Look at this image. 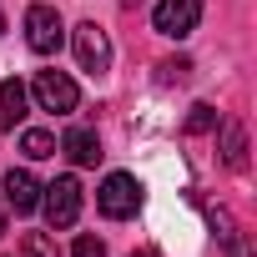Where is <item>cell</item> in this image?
Returning a JSON list of instances; mask_svg holds the SVG:
<instances>
[{
  "mask_svg": "<svg viewBox=\"0 0 257 257\" xmlns=\"http://www.w3.org/2000/svg\"><path fill=\"white\" fill-rule=\"evenodd\" d=\"M96 207H101V217H111V222L137 217V207H142L137 177H132V172H111V177L101 182V192H96Z\"/></svg>",
  "mask_w": 257,
  "mask_h": 257,
  "instance_id": "6da1fadb",
  "label": "cell"
},
{
  "mask_svg": "<svg viewBox=\"0 0 257 257\" xmlns=\"http://www.w3.org/2000/svg\"><path fill=\"white\" fill-rule=\"evenodd\" d=\"M66 41V26H61V11L56 6H31L26 11V46L36 56H56Z\"/></svg>",
  "mask_w": 257,
  "mask_h": 257,
  "instance_id": "7a4b0ae2",
  "label": "cell"
},
{
  "mask_svg": "<svg viewBox=\"0 0 257 257\" xmlns=\"http://www.w3.org/2000/svg\"><path fill=\"white\" fill-rule=\"evenodd\" d=\"M31 96L41 101V111H56V116H66V111L81 106V91H76V81H71L66 71H36Z\"/></svg>",
  "mask_w": 257,
  "mask_h": 257,
  "instance_id": "3957f363",
  "label": "cell"
},
{
  "mask_svg": "<svg viewBox=\"0 0 257 257\" xmlns=\"http://www.w3.org/2000/svg\"><path fill=\"white\" fill-rule=\"evenodd\" d=\"M41 192H46L41 207H46L51 227H76V217H81V182H76V177H56V182L41 187Z\"/></svg>",
  "mask_w": 257,
  "mask_h": 257,
  "instance_id": "277c9868",
  "label": "cell"
},
{
  "mask_svg": "<svg viewBox=\"0 0 257 257\" xmlns=\"http://www.w3.org/2000/svg\"><path fill=\"white\" fill-rule=\"evenodd\" d=\"M197 21H202V0H157V11H152V26L172 41L192 36Z\"/></svg>",
  "mask_w": 257,
  "mask_h": 257,
  "instance_id": "5b68a950",
  "label": "cell"
},
{
  "mask_svg": "<svg viewBox=\"0 0 257 257\" xmlns=\"http://www.w3.org/2000/svg\"><path fill=\"white\" fill-rule=\"evenodd\" d=\"M76 61H81V71H91V76H101V71L111 66V41H106V31H101L96 21H81V26H76Z\"/></svg>",
  "mask_w": 257,
  "mask_h": 257,
  "instance_id": "8992f818",
  "label": "cell"
},
{
  "mask_svg": "<svg viewBox=\"0 0 257 257\" xmlns=\"http://www.w3.org/2000/svg\"><path fill=\"white\" fill-rule=\"evenodd\" d=\"M0 187H6V202H11V212H36V207H41V182H36L26 167H11Z\"/></svg>",
  "mask_w": 257,
  "mask_h": 257,
  "instance_id": "52a82bcc",
  "label": "cell"
},
{
  "mask_svg": "<svg viewBox=\"0 0 257 257\" xmlns=\"http://www.w3.org/2000/svg\"><path fill=\"white\" fill-rule=\"evenodd\" d=\"M61 152H66L76 167H96V162H101V142H96L91 126H71L66 142H61Z\"/></svg>",
  "mask_w": 257,
  "mask_h": 257,
  "instance_id": "ba28073f",
  "label": "cell"
},
{
  "mask_svg": "<svg viewBox=\"0 0 257 257\" xmlns=\"http://www.w3.org/2000/svg\"><path fill=\"white\" fill-rule=\"evenodd\" d=\"M16 121H26V86L0 81V132H11Z\"/></svg>",
  "mask_w": 257,
  "mask_h": 257,
  "instance_id": "9c48e42d",
  "label": "cell"
},
{
  "mask_svg": "<svg viewBox=\"0 0 257 257\" xmlns=\"http://www.w3.org/2000/svg\"><path fill=\"white\" fill-rule=\"evenodd\" d=\"M222 162H227L232 172L247 167V137H242V126H237V121H222Z\"/></svg>",
  "mask_w": 257,
  "mask_h": 257,
  "instance_id": "30bf717a",
  "label": "cell"
},
{
  "mask_svg": "<svg viewBox=\"0 0 257 257\" xmlns=\"http://www.w3.org/2000/svg\"><path fill=\"white\" fill-rule=\"evenodd\" d=\"M21 152H26L31 162H46V157H56V137L41 132V126H31V132L21 137Z\"/></svg>",
  "mask_w": 257,
  "mask_h": 257,
  "instance_id": "8fae6325",
  "label": "cell"
},
{
  "mask_svg": "<svg viewBox=\"0 0 257 257\" xmlns=\"http://www.w3.org/2000/svg\"><path fill=\"white\" fill-rule=\"evenodd\" d=\"M21 257H61V247H56L51 232H26L21 237Z\"/></svg>",
  "mask_w": 257,
  "mask_h": 257,
  "instance_id": "7c38bea8",
  "label": "cell"
},
{
  "mask_svg": "<svg viewBox=\"0 0 257 257\" xmlns=\"http://www.w3.org/2000/svg\"><path fill=\"white\" fill-rule=\"evenodd\" d=\"M207 132H217V111H212L207 101H197V106L187 111V137H207Z\"/></svg>",
  "mask_w": 257,
  "mask_h": 257,
  "instance_id": "4fadbf2b",
  "label": "cell"
},
{
  "mask_svg": "<svg viewBox=\"0 0 257 257\" xmlns=\"http://www.w3.org/2000/svg\"><path fill=\"white\" fill-rule=\"evenodd\" d=\"M71 257H106V242H101V237H91V232H81V237H76V247H71Z\"/></svg>",
  "mask_w": 257,
  "mask_h": 257,
  "instance_id": "5bb4252c",
  "label": "cell"
},
{
  "mask_svg": "<svg viewBox=\"0 0 257 257\" xmlns=\"http://www.w3.org/2000/svg\"><path fill=\"white\" fill-rule=\"evenodd\" d=\"M187 71H192V61H187V56H177V61H162V81H187Z\"/></svg>",
  "mask_w": 257,
  "mask_h": 257,
  "instance_id": "9a60e30c",
  "label": "cell"
},
{
  "mask_svg": "<svg viewBox=\"0 0 257 257\" xmlns=\"http://www.w3.org/2000/svg\"><path fill=\"white\" fill-rule=\"evenodd\" d=\"M121 6H126V11H132V6H142V0H121Z\"/></svg>",
  "mask_w": 257,
  "mask_h": 257,
  "instance_id": "2e32d148",
  "label": "cell"
},
{
  "mask_svg": "<svg viewBox=\"0 0 257 257\" xmlns=\"http://www.w3.org/2000/svg\"><path fill=\"white\" fill-rule=\"evenodd\" d=\"M0 237H6V217H0Z\"/></svg>",
  "mask_w": 257,
  "mask_h": 257,
  "instance_id": "e0dca14e",
  "label": "cell"
},
{
  "mask_svg": "<svg viewBox=\"0 0 257 257\" xmlns=\"http://www.w3.org/2000/svg\"><path fill=\"white\" fill-rule=\"evenodd\" d=\"M0 36H6V16H0Z\"/></svg>",
  "mask_w": 257,
  "mask_h": 257,
  "instance_id": "ac0fdd59",
  "label": "cell"
},
{
  "mask_svg": "<svg viewBox=\"0 0 257 257\" xmlns=\"http://www.w3.org/2000/svg\"><path fill=\"white\" fill-rule=\"evenodd\" d=\"M132 257H152V252H132Z\"/></svg>",
  "mask_w": 257,
  "mask_h": 257,
  "instance_id": "d6986e66",
  "label": "cell"
}]
</instances>
